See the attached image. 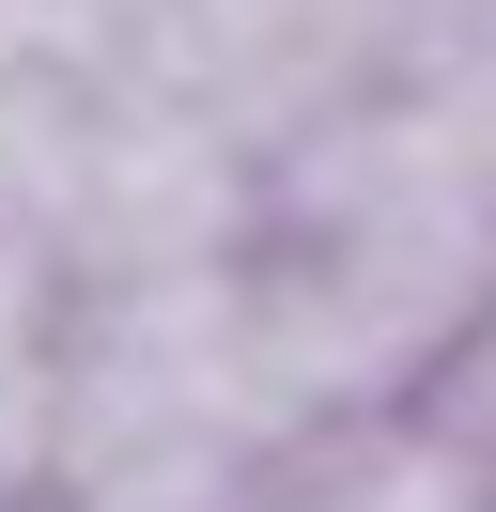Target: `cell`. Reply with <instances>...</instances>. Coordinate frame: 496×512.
<instances>
[{
	"label": "cell",
	"instance_id": "2",
	"mask_svg": "<svg viewBox=\"0 0 496 512\" xmlns=\"http://www.w3.org/2000/svg\"><path fill=\"white\" fill-rule=\"evenodd\" d=\"M248 512H481V481H465V450L434 435L419 404H372V419L279 435V466H264Z\"/></svg>",
	"mask_w": 496,
	"mask_h": 512
},
{
	"label": "cell",
	"instance_id": "3",
	"mask_svg": "<svg viewBox=\"0 0 496 512\" xmlns=\"http://www.w3.org/2000/svg\"><path fill=\"white\" fill-rule=\"evenodd\" d=\"M419 419H434V435L465 450V481H481V512H496V326H481V342H465L450 373L419 388Z\"/></svg>",
	"mask_w": 496,
	"mask_h": 512
},
{
	"label": "cell",
	"instance_id": "4",
	"mask_svg": "<svg viewBox=\"0 0 496 512\" xmlns=\"http://www.w3.org/2000/svg\"><path fill=\"white\" fill-rule=\"evenodd\" d=\"M0 512H31V497H0Z\"/></svg>",
	"mask_w": 496,
	"mask_h": 512
},
{
	"label": "cell",
	"instance_id": "1",
	"mask_svg": "<svg viewBox=\"0 0 496 512\" xmlns=\"http://www.w3.org/2000/svg\"><path fill=\"white\" fill-rule=\"evenodd\" d=\"M279 388L233 264L62 295L47 342V512H248L279 466Z\"/></svg>",
	"mask_w": 496,
	"mask_h": 512
}]
</instances>
